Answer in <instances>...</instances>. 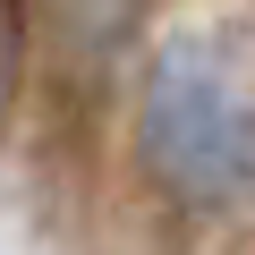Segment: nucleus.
Masks as SVG:
<instances>
[{"instance_id": "obj_1", "label": "nucleus", "mask_w": 255, "mask_h": 255, "mask_svg": "<svg viewBox=\"0 0 255 255\" xmlns=\"http://www.w3.org/2000/svg\"><path fill=\"white\" fill-rule=\"evenodd\" d=\"M136 145H145V170L170 204H187V213L255 204V85H247V68L204 34L162 43L145 68V102H136Z\"/></svg>"}, {"instance_id": "obj_2", "label": "nucleus", "mask_w": 255, "mask_h": 255, "mask_svg": "<svg viewBox=\"0 0 255 255\" xmlns=\"http://www.w3.org/2000/svg\"><path fill=\"white\" fill-rule=\"evenodd\" d=\"M51 9V26H60V51L68 60H111L128 34H136V17H145V0H43Z\"/></svg>"}, {"instance_id": "obj_3", "label": "nucleus", "mask_w": 255, "mask_h": 255, "mask_svg": "<svg viewBox=\"0 0 255 255\" xmlns=\"http://www.w3.org/2000/svg\"><path fill=\"white\" fill-rule=\"evenodd\" d=\"M17 0H0V111H9V94H17Z\"/></svg>"}]
</instances>
